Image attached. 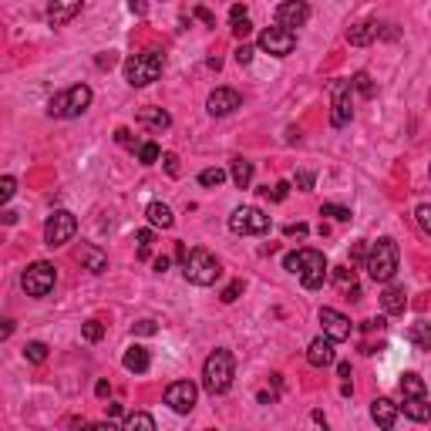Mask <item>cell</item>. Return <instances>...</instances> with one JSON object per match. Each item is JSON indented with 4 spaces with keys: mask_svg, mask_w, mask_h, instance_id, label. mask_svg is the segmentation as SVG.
Here are the masks:
<instances>
[{
    "mask_svg": "<svg viewBox=\"0 0 431 431\" xmlns=\"http://www.w3.org/2000/svg\"><path fill=\"white\" fill-rule=\"evenodd\" d=\"M283 270L296 273L307 290H320L323 283H327V260H323V253H317V249L287 253V256H283Z\"/></svg>",
    "mask_w": 431,
    "mask_h": 431,
    "instance_id": "6da1fadb",
    "label": "cell"
},
{
    "mask_svg": "<svg viewBox=\"0 0 431 431\" xmlns=\"http://www.w3.org/2000/svg\"><path fill=\"white\" fill-rule=\"evenodd\" d=\"M232 374H236V357L226 347H216L202 364V387L209 394H226L232 387Z\"/></svg>",
    "mask_w": 431,
    "mask_h": 431,
    "instance_id": "7a4b0ae2",
    "label": "cell"
},
{
    "mask_svg": "<svg viewBox=\"0 0 431 431\" xmlns=\"http://www.w3.org/2000/svg\"><path fill=\"white\" fill-rule=\"evenodd\" d=\"M182 277L196 287H213L216 280L223 277V266L209 249H189L182 260Z\"/></svg>",
    "mask_w": 431,
    "mask_h": 431,
    "instance_id": "3957f363",
    "label": "cell"
},
{
    "mask_svg": "<svg viewBox=\"0 0 431 431\" xmlns=\"http://www.w3.org/2000/svg\"><path fill=\"white\" fill-rule=\"evenodd\" d=\"M398 243L391 239V236H385V239H377L374 246H370L368 253V273L374 283H391L394 280V273H398Z\"/></svg>",
    "mask_w": 431,
    "mask_h": 431,
    "instance_id": "277c9868",
    "label": "cell"
},
{
    "mask_svg": "<svg viewBox=\"0 0 431 431\" xmlns=\"http://www.w3.org/2000/svg\"><path fill=\"white\" fill-rule=\"evenodd\" d=\"M92 88L88 85H71L68 92H61V94H54L51 98V115L54 118H77V115H85L88 108H92Z\"/></svg>",
    "mask_w": 431,
    "mask_h": 431,
    "instance_id": "5b68a950",
    "label": "cell"
},
{
    "mask_svg": "<svg viewBox=\"0 0 431 431\" xmlns=\"http://www.w3.org/2000/svg\"><path fill=\"white\" fill-rule=\"evenodd\" d=\"M162 54H155V51H145V54H132L128 61H125V81L132 85V88H145V85H152L158 81L162 75Z\"/></svg>",
    "mask_w": 431,
    "mask_h": 431,
    "instance_id": "8992f818",
    "label": "cell"
},
{
    "mask_svg": "<svg viewBox=\"0 0 431 431\" xmlns=\"http://www.w3.org/2000/svg\"><path fill=\"white\" fill-rule=\"evenodd\" d=\"M75 232H77L75 213H68V209H54V213L47 216V223H44V243L51 249H58V246H64V243H71V239H75Z\"/></svg>",
    "mask_w": 431,
    "mask_h": 431,
    "instance_id": "52a82bcc",
    "label": "cell"
},
{
    "mask_svg": "<svg viewBox=\"0 0 431 431\" xmlns=\"http://www.w3.org/2000/svg\"><path fill=\"white\" fill-rule=\"evenodd\" d=\"M54 280H58V273H54V266L44 260L31 263L27 270H24V277H20V287H24V293L27 296H47V293L54 290Z\"/></svg>",
    "mask_w": 431,
    "mask_h": 431,
    "instance_id": "ba28073f",
    "label": "cell"
},
{
    "mask_svg": "<svg viewBox=\"0 0 431 431\" xmlns=\"http://www.w3.org/2000/svg\"><path fill=\"white\" fill-rule=\"evenodd\" d=\"M230 230L236 236H263V232H270V216L256 206H239L230 216Z\"/></svg>",
    "mask_w": 431,
    "mask_h": 431,
    "instance_id": "9c48e42d",
    "label": "cell"
},
{
    "mask_svg": "<svg viewBox=\"0 0 431 431\" xmlns=\"http://www.w3.org/2000/svg\"><path fill=\"white\" fill-rule=\"evenodd\" d=\"M351 81H334L330 85V125L334 128H344V125L351 122V115H354V108H351Z\"/></svg>",
    "mask_w": 431,
    "mask_h": 431,
    "instance_id": "30bf717a",
    "label": "cell"
},
{
    "mask_svg": "<svg viewBox=\"0 0 431 431\" xmlns=\"http://www.w3.org/2000/svg\"><path fill=\"white\" fill-rule=\"evenodd\" d=\"M256 44H260V51L273 54V58H287V54H293V47H296V34L277 24V27H266Z\"/></svg>",
    "mask_w": 431,
    "mask_h": 431,
    "instance_id": "8fae6325",
    "label": "cell"
},
{
    "mask_svg": "<svg viewBox=\"0 0 431 431\" xmlns=\"http://www.w3.org/2000/svg\"><path fill=\"white\" fill-rule=\"evenodd\" d=\"M196 398H199V387L192 381H175V385L165 387V404L175 415H189L196 408Z\"/></svg>",
    "mask_w": 431,
    "mask_h": 431,
    "instance_id": "7c38bea8",
    "label": "cell"
},
{
    "mask_svg": "<svg viewBox=\"0 0 431 431\" xmlns=\"http://www.w3.org/2000/svg\"><path fill=\"white\" fill-rule=\"evenodd\" d=\"M310 20V7L304 4V0H283L277 7V24L280 27H287V31H293V27H304Z\"/></svg>",
    "mask_w": 431,
    "mask_h": 431,
    "instance_id": "4fadbf2b",
    "label": "cell"
},
{
    "mask_svg": "<svg viewBox=\"0 0 431 431\" xmlns=\"http://www.w3.org/2000/svg\"><path fill=\"white\" fill-rule=\"evenodd\" d=\"M206 108H209V115H216V118H223V115H232L236 108H243V94L232 92V88H216V92L209 94Z\"/></svg>",
    "mask_w": 431,
    "mask_h": 431,
    "instance_id": "5bb4252c",
    "label": "cell"
},
{
    "mask_svg": "<svg viewBox=\"0 0 431 431\" xmlns=\"http://www.w3.org/2000/svg\"><path fill=\"white\" fill-rule=\"evenodd\" d=\"M320 323H323V334H327L330 340H337V344L340 340H347L351 337V330H354V323L347 320L340 310H330V307L320 310Z\"/></svg>",
    "mask_w": 431,
    "mask_h": 431,
    "instance_id": "9a60e30c",
    "label": "cell"
},
{
    "mask_svg": "<svg viewBox=\"0 0 431 431\" xmlns=\"http://www.w3.org/2000/svg\"><path fill=\"white\" fill-rule=\"evenodd\" d=\"M81 7H85V0H51L47 4V24L51 27H64V24H71L81 14Z\"/></svg>",
    "mask_w": 431,
    "mask_h": 431,
    "instance_id": "2e32d148",
    "label": "cell"
},
{
    "mask_svg": "<svg viewBox=\"0 0 431 431\" xmlns=\"http://www.w3.org/2000/svg\"><path fill=\"white\" fill-rule=\"evenodd\" d=\"M398 415H401V404H394L391 398H374V404H370V418H374L377 428H394Z\"/></svg>",
    "mask_w": 431,
    "mask_h": 431,
    "instance_id": "e0dca14e",
    "label": "cell"
},
{
    "mask_svg": "<svg viewBox=\"0 0 431 431\" xmlns=\"http://www.w3.org/2000/svg\"><path fill=\"white\" fill-rule=\"evenodd\" d=\"M334 344L337 340H330L327 334L323 337H317V340H310V347H307V361L313 364V368H330L334 364Z\"/></svg>",
    "mask_w": 431,
    "mask_h": 431,
    "instance_id": "ac0fdd59",
    "label": "cell"
},
{
    "mask_svg": "<svg viewBox=\"0 0 431 431\" xmlns=\"http://www.w3.org/2000/svg\"><path fill=\"white\" fill-rule=\"evenodd\" d=\"M77 263H81L85 270H92V273H105L108 270V256L94 246V243H81V246H77Z\"/></svg>",
    "mask_w": 431,
    "mask_h": 431,
    "instance_id": "d6986e66",
    "label": "cell"
},
{
    "mask_svg": "<svg viewBox=\"0 0 431 431\" xmlns=\"http://www.w3.org/2000/svg\"><path fill=\"white\" fill-rule=\"evenodd\" d=\"M125 370H132V374H145V370L152 368V357H149V347H142V344H132L122 357Z\"/></svg>",
    "mask_w": 431,
    "mask_h": 431,
    "instance_id": "ffe728a7",
    "label": "cell"
},
{
    "mask_svg": "<svg viewBox=\"0 0 431 431\" xmlns=\"http://www.w3.org/2000/svg\"><path fill=\"white\" fill-rule=\"evenodd\" d=\"M374 37H377V24L374 20H357V24L347 27V41L354 47H368Z\"/></svg>",
    "mask_w": 431,
    "mask_h": 431,
    "instance_id": "44dd1931",
    "label": "cell"
},
{
    "mask_svg": "<svg viewBox=\"0 0 431 431\" xmlns=\"http://www.w3.org/2000/svg\"><path fill=\"white\" fill-rule=\"evenodd\" d=\"M401 398H404V401L428 398V387H425V377H421V374H415V370H408V374L401 377Z\"/></svg>",
    "mask_w": 431,
    "mask_h": 431,
    "instance_id": "7402d4cb",
    "label": "cell"
},
{
    "mask_svg": "<svg viewBox=\"0 0 431 431\" xmlns=\"http://www.w3.org/2000/svg\"><path fill=\"white\" fill-rule=\"evenodd\" d=\"M139 125H145V128H152V132H165L172 125L169 111H162V108H142L139 111Z\"/></svg>",
    "mask_w": 431,
    "mask_h": 431,
    "instance_id": "603a6c76",
    "label": "cell"
},
{
    "mask_svg": "<svg viewBox=\"0 0 431 431\" xmlns=\"http://www.w3.org/2000/svg\"><path fill=\"white\" fill-rule=\"evenodd\" d=\"M145 216H149V223L158 226V230H172V223H175V216H172V209L165 202H149Z\"/></svg>",
    "mask_w": 431,
    "mask_h": 431,
    "instance_id": "cb8c5ba5",
    "label": "cell"
},
{
    "mask_svg": "<svg viewBox=\"0 0 431 431\" xmlns=\"http://www.w3.org/2000/svg\"><path fill=\"white\" fill-rule=\"evenodd\" d=\"M381 307H385V313H404V307H408V296H404V290H401V287H387V290L381 293Z\"/></svg>",
    "mask_w": 431,
    "mask_h": 431,
    "instance_id": "d4e9b609",
    "label": "cell"
},
{
    "mask_svg": "<svg viewBox=\"0 0 431 431\" xmlns=\"http://www.w3.org/2000/svg\"><path fill=\"white\" fill-rule=\"evenodd\" d=\"M230 175H232V182H236V189H249V182H253V162H246V158H232Z\"/></svg>",
    "mask_w": 431,
    "mask_h": 431,
    "instance_id": "484cf974",
    "label": "cell"
},
{
    "mask_svg": "<svg viewBox=\"0 0 431 431\" xmlns=\"http://www.w3.org/2000/svg\"><path fill=\"white\" fill-rule=\"evenodd\" d=\"M401 411H404V418H411V421H431V404H428V398L404 401V404H401Z\"/></svg>",
    "mask_w": 431,
    "mask_h": 431,
    "instance_id": "4316f807",
    "label": "cell"
},
{
    "mask_svg": "<svg viewBox=\"0 0 431 431\" xmlns=\"http://www.w3.org/2000/svg\"><path fill=\"white\" fill-rule=\"evenodd\" d=\"M408 340L415 344L418 351H431V323H425V320L411 323V330H408Z\"/></svg>",
    "mask_w": 431,
    "mask_h": 431,
    "instance_id": "83f0119b",
    "label": "cell"
},
{
    "mask_svg": "<svg viewBox=\"0 0 431 431\" xmlns=\"http://www.w3.org/2000/svg\"><path fill=\"white\" fill-rule=\"evenodd\" d=\"M334 283H337L340 290H347L351 293V296H361V287H357V280H354V270H351V266H337V270H334Z\"/></svg>",
    "mask_w": 431,
    "mask_h": 431,
    "instance_id": "f1b7e54d",
    "label": "cell"
},
{
    "mask_svg": "<svg viewBox=\"0 0 431 431\" xmlns=\"http://www.w3.org/2000/svg\"><path fill=\"white\" fill-rule=\"evenodd\" d=\"M351 85H354V92L361 94V98H374V94H377V88H374V81H370L368 71H357V75L351 77Z\"/></svg>",
    "mask_w": 431,
    "mask_h": 431,
    "instance_id": "f546056e",
    "label": "cell"
},
{
    "mask_svg": "<svg viewBox=\"0 0 431 431\" xmlns=\"http://www.w3.org/2000/svg\"><path fill=\"white\" fill-rule=\"evenodd\" d=\"M81 337L88 340V344H98V340L105 337V323H101V320H85V327H81Z\"/></svg>",
    "mask_w": 431,
    "mask_h": 431,
    "instance_id": "4dcf8cb0",
    "label": "cell"
},
{
    "mask_svg": "<svg viewBox=\"0 0 431 431\" xmlns=\"http://www.w3.org/2000/svg\"><path fill=\"white\" fill-rule=\"evenodd\" d=\"M24 357H27L31 364H44V361H47V344H41V340H31V344L24 347Z\"/></svg>",
    "mask_w": 431,
    "mask_h": 431,
    "instance_id": "1f68e13d",
    "label": "cell"
},
{
    "mask_svg": "<svg viewBox=\"0 0 431 431\" xmlns=\"http://www.w3.org/2000/svg\"><path fill=\"white\" fill-rule=\"evenodd\" d=\"M122 425H125V428H149V431H155V418L145 415V411H135V415L125 418Z\"/></svg>",
    "mask_w": 431,
    "mask_h": 431,
    "instance_id": "d6a6232c",
    "label": "cell"
},
{
    "mask_svg": "<svg viewBox=\"0 0 431 431\" xmlns=\"http://www.w3.org/2000/svg\"><path fill=\"white\" fill-rule=\"evenodd\" d=\"M415 219H418V226H421V232H425V236H431V202H421V206H418Z\"/></svg>",
    "mask_w": 431,
    "mask_h": 431,
    "instance_id": "836d02e7",
    "label": "cell"
},
{
    "mask_svg": "<svg viewBox=\"0 0 431 431\" xmlns=\"http://www.w3.org/2000/svg\"><path fill=\"white\" fill-rule=\"evenodd\" d=\"M139 158H142V162H145V165H155V162L162 158V149H158L155 142H145V145H142V149H139Z\"/></svg>",
    "mask_w": 431,
    "mask_h": 431,
    "instance_id": "e575fe53",
    "label": "cell"
},
{
    "mask_svg": "<svg viewBox=\"0 0 431 431\" xmlns=\"http://www.w3.org/2000/svg\"><path fill=\"white\" fill-rule=\"evenodd\" d=\"M320 216H330V219H337V223H347V219H351V209H344V206H334V202H323V206H320Z\"/></svg>",
    "mask_w": 431,
    "mask_h": 431,
    "instance_id": "d590c367",
    "label": "cell"
},
{
    "mask_svg": "<svg viewBox=\"0 0 431 431\" xmlns=\"http://www.w3.org/2000/svg\"><path fill=\"white\" fill-rule=\"evenodd\" d=\"M199 182L206 185V189L223 185V182H226V172H223V169H206V172H199Z\"/></svg>",
    "mask_w": 431,
    "mask_h": 431,
    "instance_id": "8d00e7d4",
    "label": "cell"
},
{
    "mask_svg": "<svg viewBox=\"0 0 431 431\" xmlns=\"http://www.w3.org/2000/svg\"><path fill=\"white\" fill-rule=\"evenodd\" d=\"M14 192H17V179L14 175H4V179H0V202H11Z\"/></svg>",
    "mask_w": 431,
    "mask_h": 431,
    "instance_id": "74e56055",
    "label": "cell"
},
{
    "mask_svg": "<svg viewBox=\"0 0 431 431\" xmlns=\"http://www.w3.org/2000/svg\"><path fill=\"white\" fill-rule=\"evenodd\" d=\"M132 334H139V337H152V334H158V323L155 320H135L132 323Z\"/></svg>",
    "mask_w": 431,
    "mask_h": 431,
    "instance_id": "f35d334b",
    "label": "cell"
},
{
    "mask_svg": "<svg viewBox=\"0 0 431 431\" xmlns=\"http://www.w3.org/2000/svg\"><path fill=\"white\" fill-rule=\"evenodd\" d=\"M239 293H243V280H232L230 287L223 290V304H236V300H239Z\"/></svg>",
    "mask_w": 431,
    "mask_h": 431,
    "instance_id": "ab89813d",
    "label": "cell"
},
{
    "mask_svg": "<svg viewBox=\"0 0 431 431\" xmlns=\"http://www.w3.org/2000/svg\"><path fill=\"white\" fill-rule=\"evenodd\" d=\"M135 239H139V249H142V260H145V256H149V246H152V230H139L135 232Z\"/></svg>",
    "mask_w": 431,
    "mask_h": 431,
    "instance_id": "60d3db41",
    "label": "cell"
},
{
    "mask_svg": "<svg viewBox=\"0 0 431 431\" xmlns=\"http://www.w3.org/2000/svg\"><path fill=\"white\" fill-rule=\"evenodd\" d=\"M263 192H266L273 202H283V199H287V192H290V182H277V185H273V192H270V189H263Z\"/></svg>",
    "mask_w": 431,
    "mask_h": 431,
    "instance_id": "b9f144b4",
    "label": "cell"
},
{
    "mask_svg": "<svg viewBox=\"0 0 431 431\" xmlns=\"http://www.w3.org/2000/svg\"><path fill=\"white\" fill-rule=\"evenodd\" d=\"M249 31H253L249 17H243V20H232V34H236V37H249Z\"/></svg>",
    "mask_w": 431,
    "mask_h": 431,
    "instance_id": "7bdbcfd3",
    "label": "cell"
},
{
    "mask_svg": "<svg viewBox=\"0 0 431 431\" xmlns=\"http://www.w3.org/2000/svg\"><path fill=\"white\" fill-rule=\"evenodd\" d=\"M296 189H300V192H310V189H313V172H296Z\"/></svg>",
    "mask_w": 431,
    "mask_h": 431,
    "instance_id": "ee69618b",
    "label": "cell"
},
{
    "mask_svg": "<svg viewBox=\"0 0 431 431\" xmlns=\"http://www.w3.org/2000/svg\"><path fill=\"white\" fill-rule=\"evenodd\" d=\"M115 139H118V145H125V149H135V139H132V132H128V128H118V132H115Z\"/></svg>",
    "mask_w": 431,
    "mask_h": 431,
    "instance_id": "f6af8a7d",
    "label": "cell"
},
{
    "mask_svg": "<svg viewBox=\"0 0 431 431\" xmlns=\"http://www.w3.org/2000/svg\"><path fill=\"white\" fill-rule=\"evenodd\" d=\"M236 61H239V64H249V61H253V47H249V44H239V47H236Z\"/></svg>",
    "mask_w": 431,
    "mask_h": 431,
    "instance_id": "bcb514c9",
    "label": "cell"
},
{
    "mask_svg": "<svg viewBox=\"0 0 431 431\" xmlns=\"http://www.w3.org/2000/svg\"><path fill=\"white\" fill-rule=\"evenodd\" d=\"M162 162H165V172H169V175H179V158H175V155H162Z\"/></svg>",
    "mask_w": 431,
    "mask_h": 431,
    "instance_id": "7dc6e473",
    "label": "cell"
},
{
    "mask_svg": "<svg viewBox=\"0 0 431 431\" xmlns=\"http://www.w3.org/2000/svg\"><path fill=\"white\" fill-rule=\"evenodd\" d=\"M128 11H132V14H139V17H145L149 14V4H145V0H128Z\"/></svg>",
    "mask_w": 431,
    "mask_h": 431,
    "instance_id": "c3c4849f",
    "label": "cell"
},
{
    "mask_svg": "<svg viewBox=\"0 0 431 431\" xmlns=\"http://www.w3.org/2000/svg\"><path fill=\"white\" fill-rule=\"evenodd\" d=\"M287 236H296V239H304V236H307V223H296V226H287Z\"/></svg>",
    "mask_w": 431,
    "mask_h": 431,
    "instance_id": "681fc988",
    "label": "cell"
},
{
    "mask_svg": "<svg viewBox=\"0 0 431 431\" xmlns=\"http://www.w3.org/2000/svg\"><path fill=\"white\" fill-rule=\"evenodd\" d=\"M94 394H98V398H108V394H111V385H108V381H98Z\"/></svg>",
    "mask_w": 431,
    "mask_h": 431,
    "instance_id": "f907efd6",
    "label": "cell"
},
{
    "mask_svg": "<svg viewBox=\"0 0 431 431\" xmlns=\"http://www.w3.org/2000/svg\"><path fill=\"white\" fill-rule=\"evenodd\" d=\"M122 418V404H108V421H118Z\"/></svg>",
    "mask_w": 431,
    "mask_h": 431,
    "instance_id": "816d5d0a",
    "label": "cell"
},
{
    "mask_svg": "<svg viewBox=\"0 0 431 431\" xmlns=\"http://www.w3.org/2000/svg\"><path fill=\"white\" fill-rule=\"evenodd\" d=\"M243 17H246V7H239V4H236V7L230 11V20H243Z\"/></svg>",
    "mask_w": 431,
    "mask_h": 431,
    "instance_id": "f5cc1de1",
    "label": "cell"
},
{
    "mask_svg": "<svg viewBox=\"0 0 431 431\" xmlns=\"http://www.w3.org/2000/svg\"><path fill=\"white\" fill-rule=\"evenodd\" d=\"M165 270H169V256H158L155 260V273H165Z\"/></svg>",
    "mask_w": 431,
    "mask_h": 431,
    "instance_id": "db71d44e",
    "label": "cell"
},
{
    "mask_svg": "<svg viewBox=\"0 0 431 431\" xmlns=\"http://www.w3.org/2000/svg\"><path fill=\"white\" fill-rule=\"evenodd\" d=\"M196 17H199V20H206V24H216V17L209 14V11H206V7H199V11H196Z\"/></svg>",
    "mask_w": 431,
    "mask_h": 431,
    "instance_id": "11a10c76",
    "label": "cell"
},
{
    "mask_svg": "<svg viewBox=\"0 0 431 431\" xmlns=\"http://www.w3.org/2000/svg\"><path fill=\"white\" fill-rule=\"evenodd\" d=\"M111 64H115V54H101L98 58V68H111Z\"/></svg>",
    "mask_w": 431,
    "mask_h": 431,
    "instance_id": "9f6ffc18",
    "label": "cell"
},
{
    "mask_svg": "<svg viewBox=\"0 0 431 431\" xmlns=\"http://www.w3.org/2000/svg\"><path fill=\"white\" fill-rule=\"evenodd\" d=\"M11 334H14V320H4V330H0V337L7 340V337H11Z\"/></svg>",
    "mask_w": 431,
    "mask_h": 431,
    "instance_id": "6f0895ef",
    "label": "cell"
},
{
    "mask_svg": "<svg viewBox=\"0 0 431 431\" xmlns=\"http://www.w3.org/2000/svg\"><path fill=\"white\" fill-rule=\"evenodd\" d=\"M337 374L340 377H351V364H337Z\"/></svg>",
    "mask_w": 431,
    "mask_h": 431,
    "instance_id": "680465c9",
    "label": "cell"
}]
</instances>
